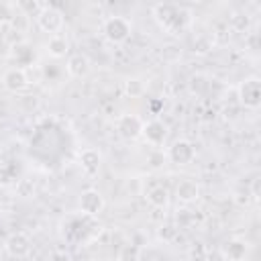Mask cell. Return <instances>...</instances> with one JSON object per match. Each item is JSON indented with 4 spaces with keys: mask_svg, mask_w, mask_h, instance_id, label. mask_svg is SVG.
Returning a JSON list of instances; mask_svg holds the SVG:
<instances>
[{
    "mask_svg": "<svg viewBox=\"0 0 261 261\" xmlns=\"http://www.w3.org/2000/svg\"><path fill=\"white\" fill-rule=\"evenodd\" d=\"M153 16L157 24L167 33V35H181L192 27L194 12L188 6L181 4H171V2H161L153 6Z\"/></svg>",
    "mask_w": 261,
    "mask_h": 261,
    "instance_id": "1",
    "label": "cell"
},
{
    "mask_svg": "<svg viewBox=\"0 0 261 261\" xmlns=\"http://www.w3.org/2000/svg\"><path fill=\"white\" fill-rule=\"evenodd\" d=\"M133 33V22L126 18V16H120V14H112L108 16L104 22H102V35L114 43V45H120L124 41H128Z\"/></svg>",
    "mask_w": 261,
    "mask_h": 261,
    "instance_id": "2",
    "label": "cell"
},
{
    "mask_svg": "<svg viewBox=\"0 0 261 261\" xmlns=\"http://www.w3.org/2000/svg\"><path fill=\"white\" fill-rule=\"evenodd\" d=\"M237 96H239L241 106L249 110H257L261 106V80L257 75L245 77L237 88Z\"/></svg>",
    "mask_w": 261,
    "mask_h": 261,
    "instance_id": "3",
    "label": "cell"
},
{
    "mask_svg": "<svg viewBox=\"0 0 261 261\" xmlns=\"http://www.w3.org/2000/svg\"><path fill=\"white\" fill-rule=\"evenodd\" d=\"M37 20V27L43 31V33H51L53 35H59V31L63 29L65 24V18H63V12L51 4H43V8L39 10V14L35 16Z\"/></svg>",
    "mask_w": 261,
    "mask_h": 261,
    "instance_id": "4",
    "label": "cell"
},
{
    "mask_svg": "<svg viewBox=\"0 0 261 261\" xmlns=\"http://www.w3.org/2000/svg\"><path fill=\"white\" fill-rule=\"evenodd\" d=\"M77 206H80V212L84 214V216H98L102 210H104V206H106V200H104V196H102V192L100 190H96V188H86V190H82V194H80V198H77Z\"/></svg>",
    "mask_w": 261,
    "mask_h": 261,
    "instance_id": "5",
    "label": "cell"
},
{
    "mask_svg": "<svg viewBox=\"0 0 261 261\" xmlns=\"http://www.w3.org/2000/svg\"><path fill=\"white\" fill-rule=\"evenodd\" d=\"M143 118L139 114H120L116 118V133L124 139V141H137L143 135Z\"/></svg>",
    "mask_w": 261,
    "mask_h": 261,
    "instance_id": "6",
    "label": "cell"
},
{
    "mask_svg": "<svg viewBox=\"0 0 261 261\" xmlns=\"http://www.w3.org/2000/svg\"><path fill=\"white\" fill-rule=\"evenodd\" d=\"M31 247H33V245H31V239H29V234L22 232V230L10 232V234L6 237V241H4L6 253H8L10 257H14V259H24V257H29Z\"/></svg>",
    "mask_w": 261,
    "mask_h": 261,
    "instance_id": "7",
    "label": "cell"
},
{
    "mask_svg": "<svg viewBox=\"0 0 261 261\" xmlns=\"http://www.w3.org/2000/svg\"><path fill=\"white\" fill-rule=\"evenodd\" d=\"M167 157H169V161L175 163V165H190V163L196 159V149H194V145H192L190 141L179 139V141H175V143L169 147Z\"/></svg>",
    "mask_w": 261,
    "mask_h": 261,
    "instance_id": "8",
    "label": "cell"
},
{
    "mask_svg": "<svg viewBox=\"0 0 261 261\" xmlns=\"http://www.w3.org/2000/svg\"><path fill=\"white\" fill-rule=\"evenodd\" d=\"M249 251H251V245L245 239H239V237L224 241V245L220 249L224 261H247Z\"/></svg>",
    "mask_w": 261,
    "mask_h": 261,
    "instance_id": "9",
    "label": "cell"
},
{
    "mask_svg": "<svg viewBox=\"0 0 261 261\" xmlns=\"http://www.w3.org/2000/svg\"><path fill=\"white\" fill-rule=\"evenodd\" d=\"M2 86L12 94H20L29 88V75L22 67H8L2 73Z\"/></svg>",
    "mask_w": 261,
    "mask_h": 261,
    "instance_id": "10",
    "label": "cell"
},
{
    "mask_svg": "<svg viewBox=\"0 0 261 261\" xmlns=\"http://www.w3.org/2000/svg\"><path fill=\"white\" fill-rule=\"evenodd\" d=\"M167 135H169L167 124H165L163 120H159V118H153V120H149V122L143 124V135H141V137H145V141H147L149 145L159 147V145L165 143Z\"/></svg>",
    "mask_w": 261,
    "mask_h": 261,
    "instance_id": "11",
    "label": "cell"
},
{
    "mask_svg": "<svg viewBox=\"0 0 261 261\" xmlns=\"http://www.w3.org/2000/svg\"><path fill=\"white\" fill-rule=\"evenodd\" d=\"M77 161H80L82 171H84L88 177L98 175V171H100V167H102V155H100V151H98V149H92V147L82 149V151H80Z\"/></svg>",
    "mask_w": 261,
    "mask_h": 261,
    "instance_id": "12",
    "label": "cell"
},
{
    "mask_svg": "<svg viewBox=\"0 0 261 261\" xmlns=\"http://www.w3.org/2000/svg\"><path fill=\"white\" fill-rule=\"evenodd\" d=\"M90 67H92V63H90V57L86 53H73L67 57V63H65L67 73L71 77H77V80L86 77L90 73Z\"/></svg>",
    "mask_w": 261,
    "mask_h": 261,
    "instance_id": "13",
    "label": "cell"
},
{
    "mask_svg": "<svg viewBox=\"0 0 261 261\" xmlns=\"http://www.w3.org/2000/svg\"><path fill=\"white\" fill-rule=\"evenodd\" d=\"M175 196L181 204H192L200 198V186L194 179H181L175 186Z\"/></svg>",
    "mask_w": 261,
    "mask_h": 261,
    "instance_id": "14",
    "label": "cell"
},
{
    "mask_svg": "<svg viewBox=\"0 0 261 261\" xmlns=\"http://www.w3.org/2000/svg\"><path fill=\"white\" fill-rule=\"evenodd\" d=\"M45 51H47L51 57L61 59V57H65V55L69 53V41H67L63 35H53V37H49V41L45 43Z\"/></svg>",
    "mask_w": 261,
    "mask_h": 261,
    "instance_id": "15",
    "label": "cell"
},
{
    "mask_svg": "<svg viewBox=\"0 0 261 261\" xmlns=\"http://www.w3.org/2000/svg\"><path fill=\"white\" fill-rule=\"evenodd\" d=\"M147 202L153 206V208H167V204H169V192H167V188H163V186H153V188H149V192H147Z\"/></svg>",
    "mask_w": 261,
    "mask_h": 261,
    "instance_id": "16",
    "label": "cell"
},
{
    "mask_svg": "<svg viewBox=\"0 0 261 261\" xmlns=\"http://www.w3.org/2000/svg\"><path fill=\"white\" fill-rule=\"evenodd\" d=\"M139 261H173V259H171V253H169L167 249L151 245V247L141 249V257H139Z\"/></svg>",
    "mask_w": 261,
    "mask_h": 261,
    "instance_id": "17",
    "label": "cell"
},
{
    "mask_svg": "<svg viewBox=\"0 0 261 261\" xmlns=\"http://www.w3.org/2000/svg\"><path fill=\"white\" fill-rule=\"evenodd\" d=\"M8 55L16 61V63H20V65H24L31 57H33V49L29 47V43L27 41H20V43H12L10 45V51H8Z\"/></svg>",
    "mask_w": 261,
    "mask_h": 261,
    "instance_id": "18",
    "label": "cell"
},
{
    "mask_svg": "<svg viewBox=\"0 0 261 261\" xmlns=\"http://www.w3.org/2000/svg\"><path fill=\"white\" fill-rule=\"evenodd\" d=\"M228 22H230V29L237 31V33H247L251 29V16L247 12H243V10H234L230 14Z\"/></svg>",
    "mask_w": 261,
    "mask_h": 261,
    "instance_id": "19",
    "label": "cell"
},
{
    "mask_svg": "<svg viewBox=\"0 0 261 261\" xmlns=\"http://www.w3.org/2000/svg\"><path fill=\"white\" fill-rule=\"evenodd\" d=\"M12 6H14L18 12H22L24 16H37L39 10L43 8V4L37 2V0H18V2H14Z\"/></svg>",
    "mask_w": 261,
    "mask_h": 261,
    "instance_id": "20",
    "label": "cell"
},
{
    "mask_svg": "<svg viewBox=\"0 0 261 261\" xmlns=\"http://www.w3.org/2000/svg\"><path fill=\"white\" fill-rule=\"evenodd\" d=\"M124 94L130 98H141L145 94V84L139 77H126L124 80Z\"/></svg>",
    "mask_w": 261,
    "mask_h": 261,
    "instance_id": "21",
    "label": "cell"
},
{
    "mask_svg": "<svg viewBox=\"0 0 261 261\" xmlns=\"http://www.w3.org/2000/svg\"><path fill=\"white\" fill-rule=\"evenodd\" d=\"M175 237H177V226L171 224V222H165V224H161V226L157 228V239H159L163 245L173 243Z\"/></svg>",
    "mask_w": 261,
    "mask_h": 261,
    "instance_id": "22",
    "label": "cell"
},
{
    "mask_svg": "<svg viewBox=\"0 0 261 261\" xmlns=\"http://www.w3.org/2000/svg\"><path fill=\"white\" fill-rule=\"evenodd\" d=\"M139 257H141V247H137L135 243H126L118 251V261H139Z\"/></svg>",
    "mask_w": 261,
    "mask_h": 261,
    "instance_id": "23",
    "label": "cell"
},
{
    "mask_svg": "<svg viewBox=\"0 0 261 261\" xmlns=\"http://www.w3.org/2000/svg\"><path fill=\"white\" fill-rule=\"evenodd\" d=\"M212 47H214V37H210V35H206V33L196 35V39H194V51H198V53H208Z\"/></svg>",
    "mask_w": 261,
    "mask_h": 261,
    "instance_id": "24",
    "label": "cell"
},
{
    "mask_svg": "<svg viewBox=\"0 0 261 261\" xmlns=\"http://www.w3.org/2000/svg\"><path fill=\"white\" fill-rule=\"evenodd\" d=\"M33 192H35L33 181H29V179H18V181H16V194H18V196L29 198V196H33Z\"/></svg>",
    "mask_w": 261,
    "mask_h": 261,
    "instance_id": "25",
    "label": "cell"
},
{
    "mask_svg": "<svg viewBox=\"0 0 261 261\" xmlns=\"http://www.w3.org/2000/svg\"><path fill=\"white\" fill-rule=\"evenodd\" d=\"M161 55H163L165 61H177L181 57V49L177 45H167V47H163Z\"/></svg>",
    "mask_w": 261,
    "mask_h": 261,
    "instance_id": "26",
    "label": "cell"
},
{
    "mask_svg": "<svg viewBox=\"0 0 261 261\" xmlns=\"http://www.w3.org/2000/svg\"><path fill=\"white\" fill-rule=\"evenodd\" d=\"M47 261H73V259H71V255L65 253V251H53Z\"/></svg>",
    "mask_w": 261,
    "mask_h": 261,
    "instance_id": "27",
    "label": "cell"
},
{
    "mask_svg": "<svg viewBox=\"0 0 261 261\" xmlns=\"http://www.w3.org/2000/svg\"><path fill=\"white\" fill-rule=\"evenodd\" d=\"M12 181V175L8 173L6 167H0V186H8Z\"/></svg>",
    "mask_w": 261,
    "mask_h": 261,
    "instance_id": "28",
    "label": "cell"
},
{
    "mask_svg": "<svg viewBox=\"0 0 261 261\" xmlns=\"http://www.w3.org/2000/svg\"><path fill=\"white\" fill-rule=\"evenodd\" d=\"M157 157H159L157 153H153V155H151V165H153V167H161V163H163V161H159Z\"/></svg>",
    "mask_w": 261,
    "mask_h": 261,
    "instance_id": "29",
    "label": "cell"
},
{
    "mask_svg": "<svg viewBox=\"0 0 261 261\" xmlns=\"http://www.w3.org/2000/svg\"><path fill=\"white\" fill-rule=\"evenodd\" d=\"M4 29H6V22H4V20H0V37L4 35Z\"/></svg>",
    "mask_w": 261,
    "mask_h": 261,
    "instance_id": "30",
    "label": "cell"
},
{
    "mask_svg": "<svg viewBox=\"0 0 261 261\" xmlns=\"http://www.w3.org/2000/svg\"><path fill=\"white\" fill-rule=\"evenodd\" d=\"M94 261H106V259H94Z\"/></svg>",
    "mask_w": 261,
    "mask_h": 261,
    "instance_id": "31",
    "label": "cell"
}]
</instances>
